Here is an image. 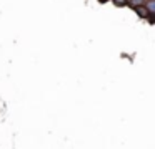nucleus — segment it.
Returning <instances> with one entry per match:
<instances>
[{"mask_svg":"<svg viewBox=\"0 0 155 149\" xmlns=\"http://www.w3.org/2000/svg\"><path fill=\"white\" fill-rule=\"evenodd\" d=\"M143 7L147 8L148 13H155V0H145Z\"/></svg>","mask_w":155,"mask_h":149,"instance_id":"nucleus-1","label":"nucleus"},{"mask_svg":"<svg viewBox=\"0 0 155 149\" xmlns=\"http://www.w3.org/2000/svg\"><path fill=\"white\" fill-rule=\"evenodd\" d=\"M135 12H137V15L138 17H140V18H145V17H147L148 15V12H147V8H145V7L143 5H140V7H135Z\"/></svg>","mask_w":155,"mask_h":149,"instance_id":"nucleus-2","label":"nucleus"},{"mask_svg":"<svg viewBox=\"0 0 155 149\" xmlns=\"http://www.w3.org/2000/svg\"><path fill=\"white\" fill-rule=\"evenodd\" d=\"M143 3H145V0H128L127 7H132V8H135V7H140V5H143Z\"/></svg>","mask_w":155,"mask_h":149,"instance_id":"nucleus-3","label":"nucleus"},{"mask_svg":"<svg viewBox=\"0 0 155 149\" xmlns=\"http://www.w3.org/2000/svg\"><path fill=\"white\" fill-rule=\"evenodd\" d=\"M112 3H114L115 7H127V3H128V0H112Z\"/></svg>","mask_w":155,"mask_h":149,"instance_id":"nucleus-4","label":"nucleus"},{"mask_svg":"<svg viewBox=\"0 0 155 149\" xmlns=\"http://www.w3.org/2000/svg\"><path fill=\"white\" fill-rule=\"evenodd\" d=\"M145 18L148 20V23H150V25H153V23H155V13H148Z\"/></svg>","mask_w":155,"mask_h":149,"instance_id":"nucleus-5","label":"nucleus"}]
</instances>
